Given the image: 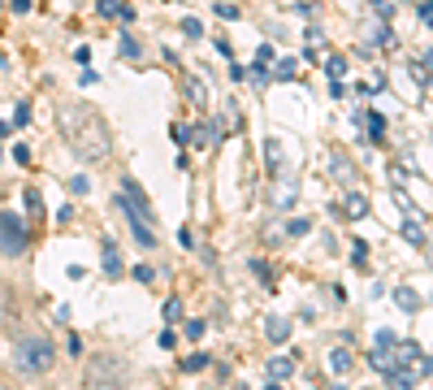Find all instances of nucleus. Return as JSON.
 Returning <instances> with one entry per match:
<instances>
[{
	"label": "nucleus",
	"mask_w": 433,
	"mask_h": 390,
	"mask_svg": "<svg viewBox=\"0 0 433 390\" xmlns=\"http://www.w3.org/2000/svg\"><path fill=\"white\" fill-rule=\"evenodd\" d=\"M61 130H66V139H70V152L78 160H104L108 156V126L104 118L95 113L91 104H70V109H61Z\"/></svg>",
	"instance_id": "f257e3e1"
},
{
	"label": "nucleus",
	"mask_w": 433,
	"mask_h": 390,
	"mask_svg": "<svg viewBox=\"0 0 433 390\" xmlns=\"http://www.w3.org/2000/svg\"><path fill=\"white\" fill-rule=\"evenodd\" d=\"M52 360H57V347L48 343L44 334L18 338V369L22 373H48V369H52Z\"/></svg>",
	"instance_id": "f03ea898"
},
{
	"label": "nucleus",
	"mask_w": 433,
	"mask_h": 390,
	"mask_svg": "<svg viewBox=\"0 0 433 390\" xmlns=\"http://www.w3.org/2000/svg\"><path fill=\"white\" fill-rule=\"evenodd\" d=\"M26 225H22V217L18 213H0V252L5 256H22L26 252Z\"/></svg>",
	"instance_id": "7ed1b4c3"
},
{
	"label": "nucleus",
	"mask_w": 433,
	"mask_h": 390,
	"mask_svg": "<svg viewBox=\"0 0 433 390\" xmlns=\"http://www.w3.org/2000/svg\"><path fill=\"white\" fill-rule=\"evenodd\" d=\"M95 13L100 18H117V22H135V9L126 0H95Z\"/></svg>",
	"instance_id": "20e7f679"
},
{
	"label": "nucleus",
	"mask_w": 433,
	"mask_h": 390,
	"mask_svg": "<svg viewBox=\"0 0 433 390\" xmlns=\"http://www.w3.org/2000/svg\"><path fill=\"white\" fill-rule=\"evenodd\" d=\"M186 139H191V148H200V152H208V148H217V139H221V130H217V126H191V130H186Z\"/></svg>",
	"instance_id": "39448f33"
},
{
	"label": "nucleus",
	"mask_w": 433,
	"mask_h": 390,
	"mask_svg": "<svg viewBox=\"0 0 433 390\" xmlns=\"http://www.w3.org/2000/svg\"><path fill=\"white\" fill-rule=\"evenodd\" d=\"M87 382H91V386H95V382H122V364H117V360H95L91 373H87Z\"/></svg>",
	"instance_id": "423d86ee"
},
{
	"label": "nucleus",
	"mask_w": 433,
	"mask_h": 390,
	"mask_svg": "<svg viewBox=\"0 0 433 390\" xmlns=\"http://www.w3.org/2000/svg\"><path fill=\"white\" fill-rule=\"evenodd\" d=\"M100 260H104V273H108V278H122V273H126L122 256H117V243H108V239H104V248H100Z\"/></svg>",
	"instance_id": "0eeeda50"
},
{
	"label": "nucleus",
	"mask_w": 433,
	"mask_h": 390,
	"mask_svg": "<svg viewBox=\"0 0 433 390\" xmlns=\"http://www.w3.org/2000/svg\"><path fill=\"white\" fill-rule=\"evenodd\" d=\"M343 217H351V221H360V217H368V195H364V191H347V204H343Z\"/></svg>",
	"instance_id": "6e6552de"
},
{
	"label": "nucleus",
	"mask_w": 433,
	"mask_h": 390,
	"mask_svg": "<svg viewBox=\"0 0 433 390\" xmlns=\"http://www.w3.org/2000/svg\"><path fill=\"white\" fill-rule=\"evenodd\" d=\"M394 299H398V308H403V313H421V308H425L421 290H412V286H398V290H394Z\"/></svg>",
	"instance_id": "1a4fd4ad"
},
{
	"label": "nucleus",
	"mask_w": 433,
	"mask_h": 390,
	"mask_svg": "<svg viewBox=\"0 0 433 390\" xmlns=\"http://www.w3.org/2000/svg\"><path fill=\"white\" fill-rule=\"evenodd\" d=\"M295 373V360L291 355H278V360H269V382H286Z\"/></svg>",
	"instance_id": "9d476101"
},
{
	"label": "nucleus",
	"mask_w": 433,
	"mask_h": 390,
	"mask_svg": "<svg viewBox=\"0 0 433 390\" xmlns=\"http://www.w3.org/2000/svg\"><path fill=\"white\" fill-rule=\"evenodd\" d=\"M264 334L273 338V343H286V338H291V321H286V317H269L264 321Z\"/></svg>",
	"instance_id": "9b49d317"
},
{
	"label": "nucleus",
	"mask_w": 433,
	"mask_h": 390,
	"mask_svg": "<svg viewBox=\"0 0 433 390\" xmlns=\"http://www.w3.org/2000/svg\"><path fill=\"white\" fill-rule=\"evenodd\" d=\"M368 360H373V369L381 373V378H390V373H394V355H390L386 347H377L373 355H368Z\"/></svg>",
	"instance_id": "f8f14e48"
},
{
	"label": "nucleus",
	"mask_w": 433,
	"mask_h": 390,
	"mask_svg": "<svg viewBox=\"0 0 433 390\" xmlns=\"http://www.w3.org/2000/svg\"><path fill=\"white\" fill-rule=\"evenodd\" d=\"M264 160H269V174H278V169H282V148H278V139H269V143H264Z\"/></svg>",
	"instance_id": "ddd939ff"
},
{
	"label": "nucleus",
	"mask_w": 433,
	"mask_h": 390,
	"mask_svg": "<svg viewBox=\"0 0 433 390\" xmlns=\"http://www.w3.org/2000/svg\"><path fill=\"white\" fill-rule=\"evenodd\" d=\"M182 87H186V95H191V100H195L200 109H208V95H204V87H200V78H191V74H186V83H182Z\"/></svg>",
	"instance_id": "4468645a"
},
{
	"label": "nucleus",
	"mask_w": 433,
	"mask_h": 390,
	"mask_svg": "<svg viewBox=\"0 0 433 390\" xmlns=\"http://www.w3.org/2000/svg\"><path fill=\"white\" fill-rule=\"evenodd\" d=\"M329 369H334V373H347V369H351V351H343V347L329 351Z\"/></svg>",
	"instance_id": "2eb2a0df"
},
{
	"label": "nucleus",
	"mask_w": 433,
	"mask_h": 390,
	"mask_svg": "<svg viewBox=\"0 0 433 390\" xmlns=\"http://www.w3.org/2000/svg\"><path fill=\"white\" fill-rule=\"evenodd\" d=\"M403 239H407V243H416V248H425V243H429V239H425V230H421L416 221H407V225H403Z\"/></svg>",
	"instance_id": "dca6fc26"
},
{
	"label": "nucleus",
	"mask_w": 433,
	"mask_h": 390,
	"mask_svg": "<svg viewBox=\"0 0 433 390\" xmlns=\"http://www.w3.org/2000/svg\"><path fill=\"white\" fill-rule=\"evenodd\" d=\"M412 74H416V83H421V87L429 83V53H425L421 61H412Z\"/></svg>",
	"instance_id": "f3484780"
},
{
	"label": "nucleus",
	"mask_w": 433,
	"mask_h": 390,
	"mask_svg": "<svg viewBox=\"0 0 433 390\" xmlns=\"http://www.w3.org/2000/svg\"><path fill=\"white\" fill-rule=\"evenodd\" d=\"M26 208H30V217L44 221V200H39V191H26Z\"/></svg>",
	"instance_id": "a211bd4d"
},
{
	"label": "nucleus",
	"mask_w": 433,
	"mask_h": 390,
	"mask_svg": "<svg viewBox=\"0 0 433 390\" xmlns=\"http://www.w3.org/2000/svg\"><path fill=\"white\" fill-rule=\"evenodd\" d=\"M182 35H186V39H200V35H204V22H200V18H182Z\"/></svg>",
	"instance_id": "6ab92c4d"
},
{
	"label": "nucleus",
	"mask_w": 433,
	"mask_h": 390,
	"mask_svg": "<svg viewBox=\"0 0 433 390\" xmlns=\"http://www.w3.org/2000/svg\"><path fill=\"white\" fill-rule=\"evenodd\" d=\"M182 369H186V373H200V369H208V355H204V351L186 355V360H182Z\"/></svg>",
	"instance_id": "aec40b11"
},
{
	"label": "nucleus",
	"mask_w": 433,
	"mask_h": 390,
	"mask_svg": "<svg viewBox=\"0 0 433 390\" xmlns=\"http://www.w3.org/2000/svg\"><path fill=\"white\" fill-rule=\"evenodd\" d=\"M334 178H338V183H347V178H356V169H351L343 156H334Z\"/></svg>",
	"instance_id": "412c9836"
},
{
	"label": "nucleus",
	"mask_w": 433,
	"mask_h": 390,
	"mask_svg": "<svg viewBox=\"0 0 433 390\" xmlns=\"http://www.w3.org/2000/svg\"><path fill=\"white\" fill-rule=\"evenodd\" d=\"M325 74H329V78H343V74H347V61H343V57H329Z\"/></svg>",
	"instance_id": "4be33fe9"
},
{
	"label": "nucleus",
	"mask_w": 433,
	"mask_h": 390,
	"mask_svg": "<svg viewBox=\"0 0 433 390\" xmlns=\"http://www.w3.org/2000/svg\"><path fill=\"white\" fill-rule=\"evenodd\" d=\"M251 269H256V278H260L264 286H273V273H269V265H264V260H251Z\"/></svg>",
	"instance_id": "5701e85b"
},
{
	"label": "nucleus",
	"mask_w": 433,
	"mask_h": 390,
	"mask_svg": "<svg viewBox=\"0 0 433 390\" xmlns=\"http://www.w3.org/2000/svg\"><path fill=\"white\" fill-rule=\"evenodd\" d=\"M368 135H373L377 143H381V135H386V122H381V118H377V113H373V118H368Z\"/></svg>",
	"instance_id": "b1692460"
},
{
	"label": "nucleus",
	"mask_w": 433,
	"mask_h": 390,
	"mask_svg": "<svg viewBox=\"0 0 433 390\" xmlns=\"http://www.w3.org/2000/svg\"><path fill=\"white\" fill-rule=\"evenodd\" d=\"M165 321H169V325H173V321H182V304H178V299H169V304H165Z\"/></svg>",
	"instance_id": "393cba45"
},
{
	"label": "nucleus",
	"mask_w": 433,
	"mask_h": 390,
	"mask_svg": "<svg viewBox=\"0 0 433 390\" xmlns=\"http://www.w3.org/2000/svg\"><path fill=\"white\" fill-rule=\"evenodd\" d=\"M139 53H143V44H135L131 35H126V39H122V57H139Z\"/></svg>",
	"instance_id": "a878e982"
},
{
	"label": "nucleus",
	"mask_w": 433,
	"mask_h": 390,
	"mask_svg": "<svg viewBox=\"0 0 433 390\" xmlns=\"http://www.w3.org/2000/svg\"><path fill=\"white\" fill-rule=\"evenodd\" d=\"M269 78H295V61H282V65H278V70L269 74Z\"/></svg>",
	"instance_id": "bb28decb"
},
{
	"label": "nucleus",
	"mask_w": 433,
	"mask_h": 390,
	"mask_svg": "<svg viewBox=\"0 0 433 390\" xmlns=\"http://www.w3.org/2000/svg\"><path fill=\"white\" fill-rule=\"evenodd\" d=\"M135 278H139V282H152L156 269H152V265H135Z\"/></svg>",
	"instance_id": "cd10ccee"
},
{
	"label": "nucleus",
	"mask_w": 433,
	"mask_h": 390,
	"mask_svg": "<svg viewBox=\"0 0 433 390\" xmlns=\"http://www.w3.org/2000/svg\"><path fill=\"white\" fill-rule=\"evenodd\" d=\"M186 338H204V321H200V317L186 321Z\"/></svg>",
	"instance_id": "c85d7f7f"
},
{
	"label": "nucleus",
	"mask_w": 433,
	"mask_h": 390,
	"mask_svg": "<svg viewBox=\"0 0 433 390\" xmlns=\"http://www.w3.org/2000/svg\"><path fill=\"white\" fill-rule=\"evenodd\" d=\"M13 160H18V165H30V148H26V143H18V148H13Z\"/></svg>",
	"instance_id": "c756f323"
},
{
	"label": "nucleus",
	"mask_w": 433,
	"mask_h": 390,
	"mask_svg": "<svg viewBox=\"0 0 433 390\" xmlns=\"http://www.w3.org/2000/svg\"><path fill=\"white\" fill-rule=\"evenodd\" d=\"M286 230H291V234H295V239H299V234H308V221H303V217H295V221H291V225H286Z\"/></svg>",
	"instance_id": "7c9ffc66"
},
{
	"label": "nucleus",
	"mask_w": 433,
	"mask_h": 390,
	"mask_svg": "<svg viewBox=\"0 0 433 390\" xmlns=\"http://www.w3.org/2000/svg\"><path fill=\"white\" fill-rule=\"evenodd\" d=\"M256 61H260V65H269V61H273V44H260V53H256Z\"/></svg>",
	"instance_id": "2f4dec72"
},
{
	"label": "nucleus",
	"mask_w": 433,
	"mask_h": 390,
	"mask_svg": "<svg viewBox=\"0 0 433 390\" xmlns=\"http://www.w3.org/2000/svg\"><path fill=\"white\" fill-rule=\"evenodd\" d=\"M66 351H70V355H78V351H83V338L70 334V338H66Z\"/></svg>",
	"instance_id": "473e14b6"
},
{
	"label": "nucleus",
	"mask_w": 433,
	"mask_h": 390,
	"mask_svg": "<svg viewBox=\"0 0 433 390\" xmlns=\"http://www.w3.org/2000/svg\"><path fill=\"white\" fill-rule=\"evenodd\" d=\"M217 13H221L226 22H234V18H238V9H234V5H217Z\"/></svg>",
	"instance_id": "72a5a7b5"
},
{
	"label": "nucleus",
	"mask_w": 433,
	"mask_h": 390,
	"mask_svg": "<svg viewBox=\"0 0 433 390\" xmlns=\"http://www.w3.org/2000/svg\"><path fill=\"white\" fill-rule=\"evenodd\" d=\"M95 78H100L95 70H83V74H78V83H83V87H95Z\"/></svg>",
	"instance_id": "f704fd0d"
},
{
	"label": "nucleus",
	"mask_w": 433,
	"mask_h": 390,
	"mask_svg": "<svg viewBox=\"0 0 433 390\" xmlns=\"http://www.w3.org/2000/svg\"><path fill=\"white\" fill-rule=\"evenodd\" d=\"M30 122V113H26V104H18V113H13V126H26Z\"/></svg>",
	"instance_id": "c9c22d12"
},
{
	"label": "nucleus",
	"mask_w": 433,
	"mask_h": 390,
	"mask_svg": "<svg viewBox=\"0 0 433 390\" xmlns=\"http://www.w3.org/2000/svg\"><path fill=\"white\" fill-rule=\"evenodd\" d=\"M351 248H356V265H364L368 260V243H351Z\"/></svg>",
	"instance_id": "e433bc0d"
},
{
	"label": "nucleus",
	"mask_w": 433,
	"mask_h": 390,
	"mask_svg": "<svg viewBox=\"0 0 433 390\" xmlns=\"http://www.w3.org/2000/svg\"><path fill=\"white\" fill-rule=\"evenodd\" d=\"M9 9H13V13H26V9H30V0H9Z\"/></svg>",
	"instance_id": "4c0bfd02"
},
{
	"label": "nucleus",
	"mask_w": 433,
	"mask_h": 390,
	"mask_svg": "<svg viewBox=\"0 0 433 390\" xmlns=\"http://www.w3.org/2000/svg\"><path fill=\"white\" fill-rule=\"evenodd\" d=\"M0 5H5V0H0Z\"/></svg>",
	"instance_id": "58836bf2"
},
{
	"label": "nucleus",
	"mask_w": 433,
	"mask_h": 390,
	"mask_svg": "<svg viewBox=\"0 0 433 390\" xmlns=\"http://www.w3.org/2000/svg\"><path fill=\"white\" fill-rule=\"evenodd\" d=\"M0 65H5V61H0Z\"/></svg>",
	"instance_id": "ea45409f"
}]
</instances>
